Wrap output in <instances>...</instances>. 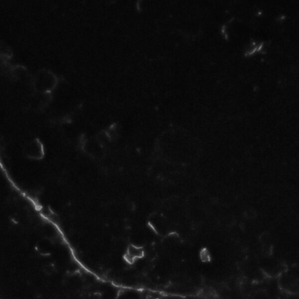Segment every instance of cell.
Listing matches in <instances>:
<instances>
[{
  "instance_id": "obj_1",
  "label": "cell",
  "mask_w": 299,
  "mask_h": 299,
  "mask_svg": "<svg viewBox=\"0 0 299 299\" xmlns=\"http://www.w3.org/2000/svg\"><path fill=\"white\" fill-rule=\"evenodd\" d=\"M144 254L143 248L130 245L126 251L125 259L128 263H133L135 261L142 259L144 256Z\"/></svg>"
},
{
  "instance_id": "obj_2",
  "label": "cell",
  "mask_w": 299,
  "mask_h": 299,
  "mask_svg": "<svg viewBox=\"0 0 299 299\" xmlns=\"http://www.w3.org/2000/svg\"><path fill=\"white\" fill-rule=\"evenodd\" d=\"M28 155L34 158H40L43 155V149L42 145L39 142L33 143L31 145H28Z\"/></svg>"
},
{
  "instance_id": "obj_3",
  "label": "cell",
  "mask_w": 299,
  "mask_h": 299,
  "mask_svg": "<svg viewBox=\"0 0 299 299\" xmlns=\"http://www.w3.org/2000/svg\"><path fill=\"white\" fill-rule=\"evenodd\" d=\"M200 257H201L203 261L207 262L210 261L211 257L207 249H203L201 253H200Z\"/></svg>"
}]
</instances>
